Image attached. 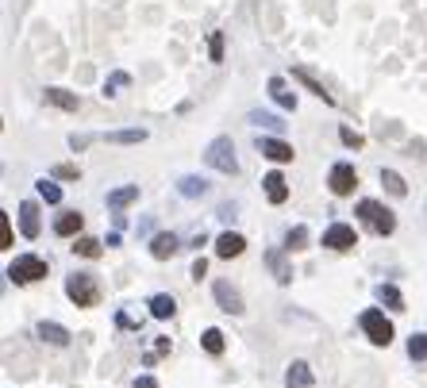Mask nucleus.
<instances>
[{
    "mask_svg": "<svg viewBox=\"0 0 427 388\" xmlns=\"http://www.w3.org/2000/svg\"><path fill=\"white\" fill-rule=\"evenodd\" d=\"M243 250H246V239H243V235H235V231H224L216 239V254L219 258H239Z\"/></svg>",
    "mask_w": 427,
    "mask_h": 388,
    "instance_id": "nucleus-15",
    "label": "nucleus"
},
{
    "mask_svg": "<svg viewBox=\"0 0 427 388\" xmlns=\"http://www.w3.org/2000/svg\"><path fill=\"white\" fill-rule=\"evenodd\" d=\"M35 335H39L42 342H51V346H69V339H74V335H69L62 323H47V319L35 327Z\"/></svg>",
    "mask_w": 427,
    "mask_h": 388,
    "instance_id": "nucleus-11",
    "label": "nucleus"
},
{
    "mask_svg": "<svg viewBox=\"0 0 427 388\" xmlns=\"http://www.w3.org/2000/svg\"><path fill=\"white\" fill-rule=\"evenodd\" d=\"M324 246L343 254V250H354V246H358V235H354L351 223H331V227L324 231Z\"/></svg>",
    "mask_w": 427,
    "mask_h": 388,
    "instance_id": "nucleus-7",
    "label": "nucleus"
},
{
    "mask_svg": "<svg viewBox=\"0 0 427 388\" xmlns=\"http://www.w3.org/2000/svg\"><path fill=\"white\" fill-rule=\"evenodd\" d=\"M304 246H308V227L296 223L293 231L285 235V250H289V254H296V250H304Z\"/></svg>",
    "mask_w": 427,
    "mask_h": 388,
    "instance_id": "nucleus-26",
    "label": "nucleus"
},
{
    "mask_svg": "<svg viewBox=\"0 0 427 388\" xmlns=\"http://www.w3.org/2000/svg\"><path fill=\"white\" fill-rule=\"evenodd\" d=\"M293 81H301V85H304V89H308V92H312V96H319V100H324V104H335V96H331V92H327V89H324V85H319V81H316V77H312V74H308V69H304V66H296V69H293Z\"/></svg>",
    "mask_w": 427,
    "mask_h": 388,
    "instance_id": "nucleus-17",
    "label": "nucleus"
},
{
    "mask_svg": "<svg viewBox=\"0 0 427 388\" xmlns=\"http://www.w3.org/2000/svg\"><path fill=\"white\" fill-rule=\"evenodd\" d=\"M408 357L427 362V335H412V339H408Z\"/></svg>",
    "mask_w": 427,
    "mask_h": 388,
    "instance_id": "nucleus-32",
    "label": "nucleus"
},
{
    "mask_svg": "<svg viewBox=\"0 0 427 388\" xmlns=\"http://www.w3.org/2000/svg\"><path fill=\"white\" fill-rule=\"evenodd\" d=\"M201 342H204V350H208V354H224V330L208 327V330L201 335Z\"/></svg>",
    "mask_w": 427,
    "mask_h": 388,
    "instance_id": "nucleus-28",
    "label": "nucleus"
},
{
    "mask_svg": "<svg viewBox=\"0 0 427 388\" xmlns=\"http://www.w3.org/2000/svg\"><path fill=\"white\" fill-rule=\"evenodd\" d=\"M0 246H12V219L0 215Z\"/></svg>",
    "mask_w": 427,
    "mask_h": 388,
    "instance_id": "nucleus-37",
    "label": "nucleus"
},
{
    "mask_svg": "<svg viewBox=\"0 0 427 388\" xmlns=\"http://www.w3.org/2000/svg\"><path fill=\"white\" fill-rule=\"evenodd\" d=\"M101 242H97V239H77L74 242V254H81V258H101Z\"/></svg>",
    "mask_w": 427,
    "mask_h": 388,
    "instance_id": "nucleus-31",
    "label": "nucleus"
},
{
    "mask_svg": "<svg viewBox=\"0 0 427 388\" xmlns=\"http://www.w3.org/2000/svg\"><path fill=\"white\" fill-rule=\"evenodd\" d=\"M269 96H274L277 108H285V112H293L296 108V92H289V85H285V77H269Z\"/></svg>",
    "mask_w": 427,
    "mask_h": 388,
    "instance_id": "nucleus-13",
    "label": "nucleus"
},
{
    "mask_svg": "<svg viewBox=\"0 0 427 388\" xmlns=\"http://www.w3.org/2000/svg\"><path fill=\"white\" fill-rule=\"evenodd\" d=\"M135 388H158V380L154 377H135Z\"/></svg>",
    "mask_w": 427,
    "mask_h": 388,
    "instance_id": "nucleus-40",
    "label": "nucleus"
},
{
    "mask_svg": "<svg viewBox=\"0 0 427 388\" xmlns=\"http://www.w3.org/2000/svg\"><path fill=\"white\" fill-rule=\"evenodd\" d=\"M327 185H331V192H335V196H351L354 185H358L354 165L351 162H335V165H331V174H327Z\"/></svg>",
    "mask_w": 427,
    "mask_h": 388,
    "instance_id": "nucleus-6",
    "label": "nucleus"
},
{
    "mask_svg": "<svg viewBox=\"0 0 427 388\" xmlns=\"http://www.w3.org/2000/svg\"><path fill=\"white\" fill-rule=\"evenodd\" d=\"M208 54H212V62H224V31H212V39H208Z\"/></svg>",
    "mask_w": 427,
    "mask_h": 388,
    "instance_id": "nucleus-34",
    "label": "nucleus"
},
{
    "mask_svg": "<svg viewBox=\"0 0 427 388\" xmlns=\"http://www.w3.org/2000/svg\"><path fill=\"white\" fill-rule=\"evenodd\" d=\"M362 330H366V339L374 342V346H389L393 342V323L385 319V312H377V307H369V312H362Z\"/></svg>",
    "mask_w": 427,
    "mask_h": 388,
    "instance_id": "nucleus-4",
    "label": "nucleus"
},
{
    "mask_svg": "<svg viewBox=\"0 0 427 388\" xmlns=\"http://www.w3.org/2000/svg\"><path fill=\"white\" fill-rule=\"evenodd\" d=\"M204 162L212 165V169H219V174L235 177L239 174V158H235V142L227 139V135H216V139L208 142V150H204Z\"/></svg>",
    "mask_w": 427,
    "mask_h": 388,
    "instance_id": "nucleus-1",
    "label": "nucleus"
},
{
    "mask_svg": "<svg viewBox=\"0 0 427 388\" xmlns=\"http://www.w3.org/2000/svg\"><path fill=\"white\" fill-rule=\"evenodd\" d=\"M358 215H362V223H366L374 235H393L396 231V215L389 212L385 204H377V200H362Z\"/></svg>",
    "mask_w": 427,
    "mask_h": 388,
    "instance_id": "nucleus-3",
    "label": "nucleus"
},
{
    "mask_svg": "<svg viewBox=\"0 0 427 388\" xmlns=\"http://www.w3.org/2000/svg\"><path fill=\"white\" fill-rule=\"evenodd\" d=\"M8 277L16 285L42 281V277H47V262H42V258H35V254H24V258H16V262L8 265Z\"/></svg>",
    "mask_w": 427,
    "mask_h": 388,
    "instance_id": "nucleus-5",
    "label": "nucleus"
},
{
    "mask_svg": "<svg viewBox=\"0 0 427 388\" xmlns=\"http://www.w3.org/2000/svg\"><path fill=\"white\" fill-rule=\"evenodd\" d=\"M266 269L274 273V281H277V285H289V281H293L289 250H285V246H269V250H266Z\"/></svg>",
    "mask_w": 427,
    "mask_h": 388,
    "instance_id": "nucleus-8",
    "label": "nucleus"
},
{
    "mask_svg": "<svg viewBox=\"0 0 427 388\" xmlns=\"http://www.w3.org/2000/svg\"><path fill=\"white\" fill-rule=\"evenodd\" d=\"M258 150H262V158H269V162H277V165L293 162V146L281 142V139H262L258 135Z\"/></svg>",
    "mask_w": 427,
    "mask_h": 388,
    "instance_id": "nucleus-10",
    "label": "nucleus"
},
{
    "mask_svg": "<svg viewBox=\"0 0 427 388\" xmlns=\"http://www.w3.org/2000/svg\"><path fill=\"white\" fill-rule=\"evenodd\" d=\"M127 85H131V74L116 69V74H112L108 81H104V96H116V92H119V89H127Z\"/></svg>",
    "mask_w": 427,
    "mask_h": 388,
    "instance_id": "nucleus-30",
    "label": "nucleus"
},
{
    "mask_svg": "<svg viewBox=\"0 0 427 388\" xmlns=\"http://www.w3.org/2000/svg\"><path fill=\"white\" fill-rule=\"evenodd\" d=\"M146 139V131L142 127H127V131H108L104 135V142H112V146H135V142Z\"/></svg>",
    "mask_w": 427,
    "mask_h": 388,
    "instance_id": "nucleus-21",
    "label": "nucleus"
},
{
    "mask_svg": "<svg viewBox=\"0 0 427 388\" xmlns=\"http://www.w3.org/2000/svg\"><path fill=\"white\" fill-rule=\"evenodd\" d=\"M54 177H58V181H77V177H81V169H77V165H69V162H62V165H54Z\"/></svg>",
    "mask_w": 427,
    "mask_h": 388,
    "instance_id": "nucleus-35",
    "label": "nucleus"
},
{
    "mask_svg": "<svg viewBox=\"0 0 427 388\" xmlns=\"http://www.w3.org/2000/svg\"><path fill=\"white\" fill-rule=\"evenodd\" d=\"M81 227H85V215L81 212H66V215L54 219V231H58V235H77Z\"/></svg>",
    "mask_w": 427,
    "mask_h": 388,
    "instance_id": "nucleus-23",
    "label": "nucleus"
},
{
    "mask_svg": "<svg viewBox=\"0 0 427 388\" xmlns=\"http://www.w3.org/2000/svg\"><path fill=\"white\" fill-rule=\"evenodd\" d=\"M212 296H216V304L224 307L227 315H243L246 307H243V296H239V289H231L227 281H216L212 285Z\"/></svg>",
    "mask_w": 427,
    "mask_h": 388,
    "instance_id": "nucleus-9",
    "label": "nucleus"
},
{
    "mask_svg": "<svg viewBox=\"0 0 427 388\" xmlns=\"http://www.w3.org/2000/svg\"><path fill=\"white\" fill-rule=\"evenodd\" d=\"M266 196H269V204H285L289 200V185H285V177L281 174H266Z\"/></svg>",
    "mask_w": 427,
    "mask_h": 388,
    "instance_id": "nucleus-20",
    "label": "nucleus"
},
{
    "mask_svg": "<svg viewBox=\"0 0 427 388\" xmlns=\"http://www.w3.org/2000/svg\"><path fill=\"white\" fill-rule=\"evenodd\" d=\"M42 100L54 104V108H62V112H77V108H81V96H77V92H66V89H47Z\"/></svg>",
    "mask_w": 427,
    "mask_h": 388,
    "instance_id": "nucleus-16",
    "label": "nucleus"
},
{
    "mask_svg": "<svg viewBox=\"0 0 427 388\" xmlns=\"http://www.w3.org/2000/svg\"><path fill=\"white\" fill-rule=\"evenodd\" d=\"M139 200V185H124V189H112L108 192V208L112 212H124L127 204H135Z\"/></svg>",
    "mask_w": 427,
    "mask_h": 388,
    "instance_id": "nucleus-19",
    "label": "nucleus"
},
{
    "mask_svg": "<svg viewBox=\"0 0 427 388\" xmlns=\"http://www.w3.org/2000/svg\"><path fill=\"white\" fill-rule=\"evenodd\" d=\"M66 296L77 307H97L101 304V285L92 273H74V277H66Z\"/></svg>",
    "mask_w": 427,
    "mask_h": 388,
    "instance_id": "nucleus-2",
    "label": "nucleus"
},
{
    "mask_svg": "<svg viewBox=\"0 0 427 388\" xmlns=\"http://www.w3.org/2000/svg\"><path fill=\"white\" fill-rule=\"evenodd\" d=\"M92 142V135H69V150H85Z\"/></svg>",
    "mask_w": 427,
    "mask_h": 388,
    "instance_id": "nucleus-38",
    "label": "nucleus"
},
{
    "mask_svg": "<svg viewBox=\"0 0 427 388\" xmlns=\"http://www.w3.org/2000/svg\"><path fill=\"white\" fill-rule=\"evenodd\" d=\"M377 300H381L385 307H393V312H404V296H401L396 285H377Z\"/></svg>",
    "mask_w": 427,
    "mask_h": 388,
    "instance_id": "nucleus-24",
    "label": "nucleus"
},
{
    "mask_svg": "<svg viewBox=\"0 0 427 388\" xmlns=\"http://www.w3.org/2000/svg\"><path fill=\"white\" fill-rule=\"evenodd\" d=\"M174 312H177V300L174 296H166V292L151 296V315H154V319H174Z\"/></svg>",
    "mask_w": 427,
    "mask_h": 388,
    "instance_id": "nucleus-22",
    "label": "nucleus"
},
{
    "mask_svg": "<svg viewBox=\"0 0 427 388\" xmlns=\"http://www.w3.org/2000/svg\"><path fill=\"white\" fill-rule=\"evenodd\" d=\"M19 231H24V239H39V208L31 200L19 204Z\"/></svg>",
    "mask_w": 427,
    "mask_h": 388,
    "instance_id": "nucleus-14",
    "label": "nucleus"
},
{
    "mask_svg": "<svg viewBox=\"0 0 427 388\" xmlns=\"http://www.w3.org/2000/svg\"><path fill=\"white\" fill-rule=\"evenodd\" d=\"M177 250H181V242H177V235H154V239H151V254L158 258V262H166V258H174Z\"/></svg>",
    "mask_w": 427,
    "mask_h": 388,
    "instance_id": "nucleus-18",
    "label": "nucleus"
},
{
    "mask_svg": "<svg viewBox=\"0 0 427 388\" xmlns=\"http://www.w3.org/2000/svg\"><path fill=\"white\" fill-rule=\"evenodd\" d=\"M177 192H181V196H189V200H196V196H204V192H208V181H201V177H181V181H177Z\"/></svg>",
    "mask_w": 427,
    "mask_h": 388,
    "instance_id": "nucleus-25",
    "label": "nucleus"
},
{
    "mask_svg": "<svg viewBox=\"0 0 427 388\" xmlns=\"http://www.w3.org/2000/svg\"><path fill=\"white\" fill-rule=\"evenodd\" d=\"M381 185H385L393 196H404L408 192V185H404V177L401 174H393V169H381Z\"/></svg>",
    "mask_w": 427,
    "mask_h": 388,
    "instance_id": "nucleus-27",
    "label": "nucleus"
},
{
    "mask_svg": "<svg viewBox=\"0 0 427 388\" xmlns=\"http://www.w3.org/2000/svg\"><path fill=\"white\" fill-rule=\"evenodd\" d=\"M339 139H343V146H351V150H358L362 142H366L358 131H351V127H339Z\"/></svg>",
    "mask_w": 427,
    "mask_h": 388,
    "instance_id": "nucleus-36",
    "label": "nucleus"
},
{
    "mask_svg": "<svg viewBox=\"0 0 427 388\" xmlns=\"http://www.w3.org/2000/svg\"><path fill=\"white\" fill-rule=\"evenodd\" d=\"M316 385V373L308 369V362H293L285 373V388H312Z\"/></svg>",
    "mask_w": 427,
    "mask_h": 388,
    "instance_id": "nucleus-12",
    "label": "nucleus"
},
{
    "mask_svg": "<svg viewBox=\"0 0 427 388\" xmlns=\"http://www.w3.org/2000/svg\"><path fill=\"white\" fill-rule=\"evenodd\" d=\"M251 124L254 127H269V131H281V119H277V116H266V112H251Z\"/></svg>",
    "mask_w": 427,
    "mask_h": 388,
    "instance_id": "nucleus-33",
    "label": "nucleus"
},
{
    "mask_svg": "<svg viewBox=\"0 0 427 388\" xmlns=\"http://www.w3.org/2000/svg\"><path fill=\"white\" fill-rule=\"evenodd\" d=\"M204 269H208V262H204V258H196V262H193V277H196V281L204 277Z\"/></svg>",
    "mask_w": 427,
    "mask_h": 388,
    "instance_id": "nucleus-39",
    "label": "nucleus"
},
{
    "mask_svg": "<svg viewBox=\"0 0 427 388\" xmlns=\"http://www.w3.org/2000/svg\"><path fill=\"white\" fill-rule=\"evenodd\" d=\"M35 185H39V196L47 200V204H62V189L51 181V177H42V181H35Z\"/></svg>",
    "mask_w": 427,
    "mask_h": 388,
    "instance_id": "nucleus-29",
    "label": "nucleus"
}]
</instances>
